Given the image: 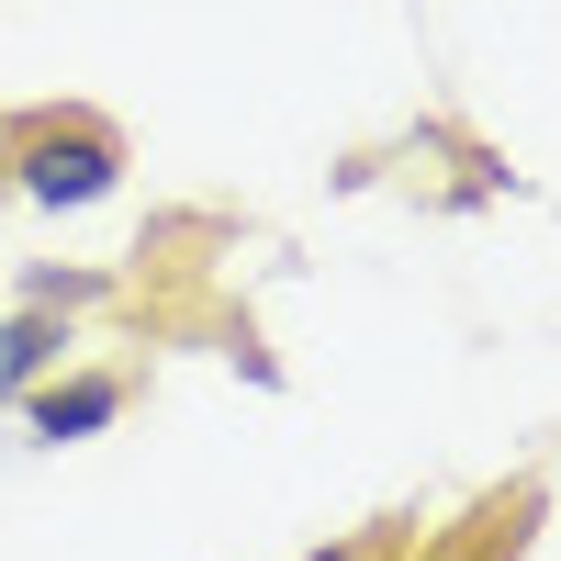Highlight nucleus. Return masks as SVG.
I'll list each match as a JSON object with an SVG mask.
<instances>
[{
  "mask_svg": "<svg viewBox=\"0 0 561 561\" xmlns=\"http://www.w3.org/2000/svg\"><path fill=\"white\" fill-rule=\"evenodd\" d=\"M12 192L45 214H90L124 192V124L113 113H34L12 124Z\"/></svg>",
  "mask_w": 561,
  "mask_h": 561,
  "instance_id": "1",
  "label": "nucleus"
},
{
  "mask_svg": "<svg viewBox=\"0 0 561 561\" xmlns=\"http://www.w3.org/2000/svg\"><path fill=\"white\" fill-rule=\"evenodd\" d=\"M539 517H550V483H539V472H517L505 494H483L460 528H415V550H404V561H528Z\"/></svg>",
  "mask_w": 561,
  "mask_h": 561,
  "instance_id": "2",
  "label": "nucleus"
},
{
  "mask_svg": "<svg viewBox=\"0 0 561 561\" xmlns=\"http://www.w3.org/2000/svg\"><path fill=\"white\" fill-rule=\"evenodd\" d=\"M124 404H135V370H45V382L23 393V427H34L45 449H68V438H90V427H113Z\"/></svg>",
  "mask_w": 561,
  "mask_h": 561,
  "instance_id": "3",
  "label": "nucleus"
},
{
  "mask_svg": "<svg viewBox=\"0 0 561 561\" xmlns=\"http://www.w3.org/2000/svg\"><path fill=\"white\" fill-rule=\"evenodd\" d=\"M57 359H68V304H23L12 325H0V404H23Z\"/></svg>",
  "mask_w": 561,
  "mask_h": 561,
  "instance_id": "4",
  "label": "nucleus"
},
{
  "mask_svg": "<svg viewBox=\"0 0 561 561\" xmlns=\"http://www.w3.org/2000/svg\"><path fill=\"white\" fill-rule=\"evenodd\" d=\"M404 550H415V528H404V517H393V528H370V539H348V550H337V561H404Z\"/></svg>",
  "mask_w": 561,
  "mask_h": 561,
  "instance_id": "5",
  "label": "nucleus"
}]
</instances>
